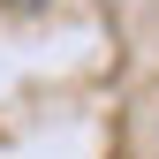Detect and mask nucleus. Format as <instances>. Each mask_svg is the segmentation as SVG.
I'll list each match as a JSON object with an SVG mask.
<instances>
[{"instance_id": "obj_1", "label": "nucleus", "mask_w": 159, "mask_h": 159, "mask_svg": "<svg viewBox=\"0 0 159 159\" xmlns=\"http://www.w3.org/2000/svg\"><path fill=\"white\" fill-rule=\"evenodd\" d=\"M15 8H38V0H15Z\"/></svg>"}]
</instances>
